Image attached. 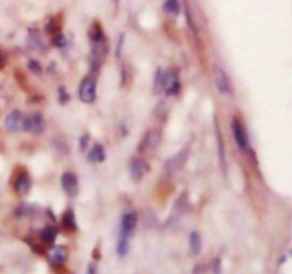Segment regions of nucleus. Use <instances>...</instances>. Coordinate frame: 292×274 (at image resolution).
I'll list each match as a JSON object with an SVG mask.
<instances>
[{"mask_svg": "<svg viewBox=\"0 0 292 274\" xmlns=\"http://www.w3.org/2000/svg\"><path fill=\"white\" fill-rule=\"evenodd\" d=\"M130 250V238L120 237L118 236V243H117V254L120 257H126Z\"/></svg>", "mask_w": 292, "mask_h": 274, "instance_id": "obj_23", "label": "nucleus"}, {"mask_svg": "<svg viewBox=\"0 0 292 274\" xmlns=\"http://www.w3.org/2000/svg\"><path fill=\"white\" fill-rule=\"evenodd\" d=\"M193 274H205V267H204V264H197L195 269H194V272H193Z\"/></svg>", "mask_w": 292, "mask_h": 274, "instance_id": "obj_30", "label": "nucleus"}, {"mask_svg": "<svg viewBox=\"0 0 292 274\" xmlns=\"http://www.w3.org/2000/svg\"><path fill=\"white\" fill-rule=\"evenodd\" d=\"M67 259V250L63 246H56L53 250L50 251V262L51 264H61Z\"/></svg>", "mask_w": 292, "mask_h": 274, "instance_id": "obj_18", "label": "nucleus"}, {"mask_svg": "<svg viewBox=\"0 0 292 274\" xmlns=\"http://www.w3.org/2000/svg\"><path fill=\"white\" fill-rule=\"evenodd\" d=\"M30 187H32V183H30V179H29L27 173L17 174V177L14 179V183H13L14 191L17 194H20V196H26L30 191Z\"/></svg>", "mask_w": 292, "mask_h": 274, "instance_id": "obj_13", "label": "nucleus"}, {"mask_svg": "<svg viewBox=\"0 0 292 274\" xmlns=\"http://www.w3.org/2000/svg\"><path fill=\"white\" fill-rule=\"evenodd\" d=\"M181 89V83H180V79H178V74L168 69L164 72V92L167 93V96H175L178 95Z\"/></svg>", "mask_w": 292, "mask_h": 274, "instance_id": "obj_6", "label": "nucleus"}, {"mask_svg": "<svg viewBox=\"0 0 292 274\" xmlns=\"http://www.w3.org/2000/svg\"><path fill=\"white\" fill-rule=\"evenodd\" d=\"M90 40H92V45H98V43H104L105 42V35L100 24L96 23L93 26V29L90 30Z\"/></svg>", "mask_w": 292, "mask_h": 274, "instance_id": "obj_21", "label": "nucleus"}, {"mask_svg": "<svg viewBox=\"0 0 292 274\" xmlns=\"http://www.w3.org/2000/svg\"><path fill=\"white\" fill-rule=\"evenodd\" d=\"M27 66H29L30 72H33L35 74H42V66L37 63V60H30V61L27 63Z\"/></svg>", "mask_w": 292, "mask_h": 274, "instance_id": "obj_26", "label": "nucleus"}, {"mask_svg": "<svg viewBox=\"0 0 292 274\" xmlns=\"http://www.w3.org/2000/svg\"><path fill=\"white\" fill-rule=\"evenodd\" d=\"M139 221V216L136 212H127L121 217V226H120V237L130 238L133 236L136 226Z\"/></svg>", "mask_w": 292, "mask_h": 274, "instance_id": "obj_5", "label": "nucleus"}, {"mask_svg": "<svg viewBox=\"0 0 292 274\" xmlns=\"http://www.w3.org/2000/svg\"><path fill=\"white\" fill-rule=\"evenodd\" d=\"M87 274H97V269H96V266H94L93 263L89 264V267H87Z\"/></svg>", "mask_w": 292, "mask_h": 274, "instance_id": "obj_33", "label": "nucleus"}, {"mask_svg": "<svg viewBox=\"0 0 292 274\" xmlns=\"http://www.w3.org/2000/svg\"><path fill=\"white\" fill-rule=\"evenodd\" d=\"M87 159H89V162H92V163H101V162H104L105 160V150H104V146L100 143H96L90 149V152L87 153Z\"/></svg>", "mask_w": 292, "mask_h": 274, "instance_id": "obj_14", "label": "nucleus"}, {"mask_svg": "<svg viewBox=\"0 0 292 274\" xmlns=\"http://www.w3.org/2000/svg\"><path fill=\"white\" fill-rule=\"evenodd\" d=\"M6 63H7V57H6V55L0 50V70L6 66Z\"/></svg>", "mask_w": 292, "mask_h": 274, "instance_id": "obj_31", "label": "nucleus"}, {"mask_svg": "<svg viewBox=\"0 0 292 274\" xmlns=\"http://www.w3.org/2000/svg\"><path fill=\"white\" fill-rule=\"evenodd\" d=\"M22 130L26 133H33V134H42L45 131V119L42 113L36 111L32 116H26Z\"/></svg>", "mask_w": 292, "mask_h": 274, "instance_id": "obj_4", "label": "nucleus"}, {"mask_svg": "<svg viewBox=\"0 0 292 274\" xmlns=\"http://www.w3.org/2000/svg\"><path fill=\"white\" fill-rule=\"evenodd\" d=\"M57 234H58V230L56 228V227L47 226L42 230V233H40V238H42V241H43L46 246H50V247H51V246L56 243Z\"/></svg>", "mask_w": 292, "mask_h": 274, "instance_id": "obj_15", "label": "nucleus"}, {"mask_svg": "<svg viewBox=\"0 0 292 274\" xmlns=\"http://www.w3.org/2000/svg\"><path fill=\"white\" fill-rule=\"evenodd\" d=\"M96 87H97V83H96V79L93 76H86L80 83V87H79V97L82 100L83 103H94L96 100Z\"/></svg>", "mask_w": 292, "mask_h": 274, "instance_id": "obj_2", "label": "nucleus"}, {"mask_svg": "<svg viewBox=\"0 0 292 274\" xmlns=\"http://www.w3.org/2000/svg\"><path fill=\"white\" fill-rule=\"evenodd\" d=\"M150 171V166L146 160H143L140 157H136L131 160L130 163V177L133 181H140L147 173Z\"/></svg>", "mask_w": 292, "mask_h": 274, "instance_id": "obj_9", "label": "nucleus"}, {"mask_svg": "<svg viewBox=\"0 0 292 274\" xmlns=\"http://www.w3.org/2000/svg\"><path fill=\"white\" fill-rule=\"evenodd\" d=\"M69 100H70V96L67 93L66 87H64V86H60V87H58V102H60L61 105H64V103H67Z\"/></svg>", "mask_w": 292, "mask_h": 274, "instance_id": "obj_25", "label": "nucleus"}, {"mask_svg": "<svg viewBox=\"0 0 292 274\" xmlns=\"http://www.w3.org/2000/svg\"><path fill=\"white\" fill-rule=\"evenodd\" d=\"M184 14H186V20H187L188 27L191 29V32H193L194 35H197V27H195V22H194V17H193V12H191V9H190V4H188L187 1L184 3Z\"/></svg>", "mask_w": 292, "mask_h": 274, "instance_id": "obj_24", "label": "nucleus"}, {"mask_svg": "<svg viewBox=\"0 0 292 274\" xmlns=\"http://www.w3.org/2000/svg\"><path fill=\"white\" fill-rule=\"evenodd\" d=\"M215 84L217 89L220 90V93L224 96L233 95V84H231V79L228 77V74L225 70H222L220 67L215 66Z\"/></svg>", "mask_w": 292, "mask_h": 274, "instance_id": "obj_11", "label": "nucleus"}, {"mask_svg": "<svg viewBox=\"0 0 292 274\" xmlns=\"http://www.w3.org/2000/svg\"><path fill=\"white\" fill-rule=\"evenodd\" d=\"M27 46L32 50H40V48H43L42 43V37L37 29H29L27 32Z\"/></svg>", "mask_w": 292, "mask_h": 274, "instance_id": "obj_16", "label": "nucleus"}, {"mask_svg": "<svg viewBox=\"0 0 292 274\" xmlns=\"http://www.w3.org/2000/svg\"><path fill=\"white\" fill-rule=\"evenodd\" d=\"M215 136H217V146H218V159H220V166L224 173H227V153H225V144H224V137H222L221 129L218 121L215 120Z\"/></svg>", "mask_w": 292, "mask_h": 274, "instance_id": "obj_12", "label": "nucleus"}, {"mask_svg": "<svg viewBox=\"0 0 292 274\" xmlns=\"http://www.w3.org/2000/svg\"><path fill=\"white\" fill-rule=\"evenodd\" d=\"M53 45L54 46H57V48H64V45H66V37L63 36V35H54L53 36Z\"/></svg>", "mask_w": 292, "mask_h": 274, "instance_id": "obj_27", "label": "nucleus"}, {"mask_svg": "<svg viewBox=\"0 0 292 274\" xmlns=\"http://www.w3.org/2000/svg\"><path fill=\"white\" fill-rule=\"evenodd\" d=\"M61 224H63V227H64L67 231H71V233L77 230L76 216H74V212H73V210H67V212L63 215V219H61Z\"/></svg>", "mask_w": 292, "mask_h": 274, "instance_id": "obj_19", "label": "nucleus"}, {"mask_svg": "<svg viewBox=\"0 0 292 274\" xmlns=\"http://www.w3.org/2000/svg\"><path fill=\"white\" fill-rule=\"evenodd\" d=\"M163 9L164 12L171 14V16H178L181 13V1L180 0H165Z\"/></svg>", "mask_w": 292, "mask_h": 274, "instance_id": "obj_20", "label": "nucleus"}, {"mask_svg": "<svg viewBox=\"0 0 292 274\" xmlns=\"http://www.w3.org/2000/svg\"><path fill=\"white\" fill-rule=\"evenodd\" d=\"M188 241H190V251L193 256H197L199 251H201V237L197 231H193L188 237Z\"/></svg>", "mask_w": 292, "mask_h": 274, "instance_id": "obj_22", "label": "nucleus"}, {"mask_svg": "<svg viewBox=\"0 0 292 274\" xmlns=\"http://www.w3.org/2000/svg\"><path fill=\"white\" fill-rule=\"evenodd\" d=\"M60 183H61V187H63L64 193L69 197H76L79 194V179H77L76 174H73L70 171L63 173Z\"/></svg>", "mask_w": 292, "mask_h": 274, "instance_id": "obj_8", "label": "nucleus"}, {"mask_svg": "<svg viewBox=\"0 0 292 274\" xmlns=\"http://www.w3.org/2000/svg\"><path fill=\"white\" fill-rule=\"evenodd\" d=\"M24 116L23 113L20 110H13L7 114V117L4 119V127L6 130L10 131V133H17L23 129V123H24Z\"/></svg>", "mask_w": 292, "mask_h": 274, "instance_id": "obj_10", "label": "nucleus"}, {"mask_svg": "<svg viewBox=\"0 0 292 274\" xmlns=\"http://www.w3.org/2000/svg\"><path fill=\"white\" fill-rule=\"evenodd\" d=\"M231 131H233L234 142L238 146V149L241 152H248L249 150V142H248V136H246L245 129L243 126V123L240 121V119L234 117L231 121Z\"/></svg>", "mask_w": 292, "mask_h": 274, "instance_id": "obj_3", "label": "nucleus"}, {"mask_svg": "<svg viewBox=\"0 0 292 274\" xmlns=\"http://www.w3.org/2000/svg\"><path fill=\"white\" fill-rule=\"evenodd\" d=\"M164 92V70L158 67L154 73V80H152V93L154 95H161Z\"/></svg>", "mask_w": 292, "mask_h": 274, "instance_id": "obj_17", "label": "nucleus"}, {"mask_svg": "<svg viewBox=\"0 0 292 274\" xmlns=\"http://www.w3.org/2000/svg\"><path fill=\"white\" fill-rule=\"evenodd\" d=\"M87 143H89V136H83L82 140H80V149H82L83 152L87 149Z\"/></svg>", "mask_w": 292, "mask_h": 274, "instance_id": "obj_32", "label": "nucleus"}, {"mask_svg": "<svg viewBox=\"0 0 292 274\" xmlns=\"http://www.w3.org/2000/svg\"><path fill=\"white\" fill-rule=\"evenodd\" d=\"M160 139H161V136H160V133L157 130H147L144 133V136L141 137L139 150L141 153L151 152L160 144Z\"/></svg>", "mask_w": 292, "mask_h": 274, "instance_id": "obj_7", "label": "nucleus"}, {"mask_svg": "<svg viewBox=\"0 0 292 274\" xmlns=\"http://www.w3.org/2000/svg\"><path fill=\"white\" fill-rule=\"evenodd\" d=\"M188 157H190V147H186V149H183L181 152H178L177 155H174L173 157H170L167 162H165V173L167 174H170V176H173L175 173H178V171H181L184 166H186V163H187Z\"/></svg>", "mask_w": 292, "mask_h": 274, "instance_id": "obj_1", "label": "nucleus"}, {"mask_svg": "<svg viewBox=\"0 0 292 274\" xmlns=\"http://www.w3.org/2000/svg\"><path fill=\"white\" fill-rule=\"evenodd\" d=\"M123 43H124V35H120V37H118V43H117V50H116L117 57H120V55H121V50H123Z\"/></svg>", "mask_w": 292, "mask_h": 274, "instance_id": "obj_29", "label": "nucleus"}, {"mask_svg": "<svg viewBox=\"0 0 292 274\" xmlns=\"http://www.w3.org/2000/svg\"><path fill=\"white\" fill-rule=\"evenodd\" d=\"M113 3H114V12L117 13V10H118V4H120V0H113Z\"/></svg>", "mask_w": 292, "mask_h": 274, "instance_id": "obj_34", "label": "nucleus"}, {"mask_svg": "<svg viewBox=\"0 0 292 274\" xmlns=\"http://www.w3.org/2000/svg\"><path fill=\"white\" fill-rule=\"evenodd\" d=\"M212 272L214 274H221V260L220 259H215L212 262Z\"/></svg>", "mask_w": 292, "mask_h": 274, "instance_id": "obj_28", "label": "nucleus"}]
</instances>
